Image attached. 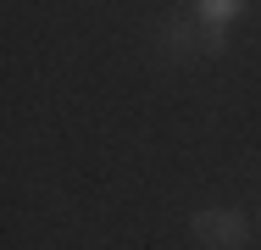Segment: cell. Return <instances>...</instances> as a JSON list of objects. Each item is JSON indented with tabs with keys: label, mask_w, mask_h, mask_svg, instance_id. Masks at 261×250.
<instances>
[{
	"label": "cell",
	"mask_w": 261,
	"mask_h": 250,
	"mask_svg": "<svg viewBox=\"0 0 261 250\" xmlns=\"http://www.w3.org/2000/svg\"><path fill=\"white\" fill-rule=\"evenodd\" d=\"M200 45H206V50H211V56H217V50L228 45V39H222V28H200Z\"/></svg>",
	"instance_id": "277c9868"
},
{
	"label": "cell",
	"mask_w": 261,
	"mask_h": 250,
	"mask_svg": "<svg viewBox=\"0 0 261 250\" xmlns=\"http://www.w3.org/2000/svg\"><path fill=\"white\" fill-rule=\"evenodd\" d=\"M256 228H261V206H256Z\"/></svg>",
	"instance_id": "5b68a950"
},
{
	"label": "cell",
	"mask_w": 261,
	"mask_h": 250,
	"mask_svg": "<svg viewBox=\"0 0 261 250\" xmlns=\"http://www.w3.org/2000/svg\"><path fill=\"white\" fill-rule=\"evenodd\" d=\"M239 6H245V0H200V28H222V22H233Z\"/></svg>",
	"instance_id": "3957f363"
},
{
	"label": "cell",
	"mask_w": 261,
	"mask_h": 250,
	"mask_svg": "<svg viewBox=\"0 0 261 250\" xmlns=\"http://www.w3.org/2000/svg\"><path fill=\"white\" fill-rule=\"evenodd\" d=\"M200 45V34H195V22H161V50H172L178 61L189 56V50Z\"/></svg>",
	"instance_id": "7a4b0ae2"
},
{
	"label": "cell",
	"mask_w": 261,
	"mask_h": 250,
	"mask_svg": "<svg viewBox=\"0 0 261 250\" xmlns=\"http://www.w3.org/2000/svg\"><path fill=\"white\" fill-rule=\"evenodd\" d=\"M250 217L245 211H233V206H200L195 217H189V234H195V245L206 250H239L245 239H250Z\"/></svg>",
	"instance_id": "6da1fadb"
}]
</instances>
